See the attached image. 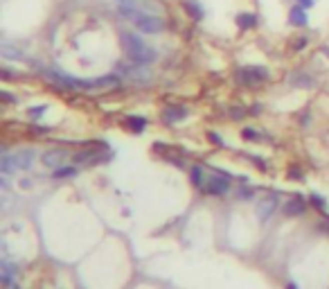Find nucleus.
I'll use <instances>...</instances> for the list:
<instances>
[{
	"instance_id": "nucleus-1",
	"label": "nucleus",
	"mask_w": 329,
	"mask_h": 289,
	"mask_svg": "<svg viewBox=\"0 0 329 289\" xmlns=\"http://www.w3.org/2000/svg\"><path fill=\"white\" fill-rule=\"evenodd\" d=\"M122 48H124L126 57L131 59L133 63H153L158 59V52L151 48V45H147L140 36L131 34V32H122Z\"/></svg>"
},
{
	"instance_id": "nucleus-2",
	"label": "nucleus",
	"mask_w": 329,
	"mask_h": 289,
	"mask_svg": "<svg viewBox=\"0 0 329 289\" xmlns=\"http://www.w3.org/2000/svg\"><path fill=\"white\" fill-rule=\"evenodd\" d=\"M120 16L129 18L138 25V30H142L144 34H160L165 30V21L153 14H144V12H138L135 7H122L120 5Z\"/></svg>"
},
{
	"instance_id": "nucleus-3",
	"label": "nucleus",
	"mask_w": 329,
	"mask_h": 289,
	"mask_svg": "<svg viewBox=\"0 0 329 289\" xmlns=\"http://www.w3.org/2000/svg\"><path fill=\"white\" fill-rule=\"evenodd\" d=\"M266 77H268V72L264 68H243V70H239V79L243 84H257V81H264Z\"/></svg>"
},
{
	"instance_id": "nucleus-4",
	"label": "nucleus",
	"mask_w": 329,
	"mask_h": 289,
	"mask_svg": "<svg viewBox=\"0 0 329 289\" xmlns=\"http://www.w3.org/2000/svg\"><path fill=\"white\" fill-rule=\"evenodd\" d=\"M122 75L129 77V79H138V81H147L149 79V72L144 70L142 63H135V66H120Z\"/></svg>"
},
{
	"instance_id": "nucleus-5",
	"label": "nucleus",
	"mask_w": 329,
	"mask_h": 289,
	"mask_svg": "<svg viewBox=\"0 0 329 289\" xmlns=\"http://www.w3.org/2000/svg\"><path fill=\"white\" fill-rule=\"evenodd\" d=\"M277 208V199L275 197H264L257 201V215H259V219H268L270 215H273V210Z\"/></svg>"
},
{
	"instance_id": "nucleus-6",
	"label": "nucleus",
	"mask_w": 329,
	"mask_h": 289,
	"mask_svg": "<svg viewBox=\"0 0 329 289\" xmlns=\"http://www.w3.org/2000/svg\"><path fill=\"white\" fill-rule=\"evenodd\" d=\"M66 158H68V152H63V149H50V152L43 154V163L48 167H61Z\"/></svg>"
},
{
	"instance_id": "nucleus-7",
	"label": "nucleus",
	"mask_w": 329,
	"mask_h": 289,
	"mask_svg": "<svg viewBox=\"0 0 329 289\" xmlns=\"http://www.w3.org/2000/svg\"><path fill=\"white\" fill-rule=\"evenodd\" d=\"M34 152L30 149H21V152L14 154V163H16V170H30L34 165Z\"/></svg>"
},
{
	"instance_id": "nucleus-8",
	"label": "nucleus",
	"mask_w": 329,
	"mask_h": 289,
	"mask_svg": "<svg viewBox=\"0 0 329 289\" xmlns=\"http://www.w3.org/2000/svg\"><path fill=\"white\" fill-rule=\"evenodd\" d=\"M228 188H230V183L225 176H212V179L207 181V192L210 194H225Z\"/></svg>"
},
{
	"instance_id": "nucleus-9",
	"label": "nucleus",
	"mask_w": 329,
	"mask_h": 289,
	"mask_svg": "<svg viewBox=\"0 0 329 289\" xmlns=\"http://www.w3.org/2000/svg\"><path fill=\"white\" fill-rule=\"evenodd\" d=\"M288 18H291V23L293 25H297V27H304L306 23H309V18H306V9L300 7V5H293L291 12H288Z\"/></svg>"
},
{
	"instance_id": "nucleus-10",
	"label": "nucleus",
	"mask_w": 329,
	"mask_h": 289,
	"mask_svg": "<svg viewBox=\"0 0 329 289\" xmlns=\"http://www.w3.org/2000/svg\"><path fill=\"white\" fill-rule=\"evenodd\" d=\"M304 210H306V206L302 199H291V201L284 206V212H286L288 217H300V215H304Z\"/></svg>"
},
{
	"instance_id": "nucleus-11",
	"label": "nucleus",
	"mask_w": 329,
	"mask_h": 289,
	"mask_svg": "<svg viewBox=\"0 0 329 289\" xmlns=\"http://www.w3.org/2000/svg\"><path fill=\"white\" fill-rule=\"evenodd\" d=\"M183 9L189 14V16L194 18V21H201L203 18V7H201V3L198 0H183Z\"/></svg>"
},
{
	"instance_id": "nucleus-12",
	"label": "nucleus",
	"mask_w": 329,
	"mask_h": 289,
	"mask_svg": "<svg viewBox=\"0 0 329 289\" xmlns=\"http://www.w3.org/2000/svg\"><path fill=\"white\" fill-rule=\"evenodd\" d=\"M126 126H129L133 133H142L144 126H147V120L140 117V115H129V117H126Z\"/></svg>"
},
{
	"instance_id": "nucleus-13",
	"label": "nucleus",
	"mask_w": 329,
	"mask_h": 289,
	"mask_svg": "<svg viewBox=\"0 0 329 289\" xmlns=\"http://www.w3.org/2000/svg\"><path fill=\"white\" fill-rule=\"evenodd\" d=\"M185 115H187V108H183V106H169V108H165V120L167 122L183 120Z\"/></svg>"
},
{
	"instance_id": "nucleus-14",
	"label": "nucleus",
	"mask_w": 329,
	"mask_h": 289,
	"mask_svg": "<svg viewBox=\"0 0 329 289\" xmlns=\"http://www.w3.org/2000/svg\"><path fill=\"white\" fill-rule=\"evenodd\" d=\"M237 25L241 27V30H252V27H257V16L255 14H239Z\"/></svg>"
},
{
	"instance_id": "nucleus-15",
	"label": "nucleus",
	"mask_w": 329,
	"mask_h": 289,
	"mask_svg": "<svg viewBox=\"0 0 329 289\" xmlns=\"http://www.w3.org/2000/svg\"><path fill=\"white\" fill-rule=\"evenodd\" d=\"M0 271H3V284H5V287H9V284H12V280H14V273H16V271H14V266L9 264L7 260H3V262H0Z\"/></svg>"
},
{
	"instance_id": "nucleus-16",
	"label": "nucleus",
	"mask_w": 329,
	"mask_h": 289,
	"mask_svg": "<svg viewBox=\"0 0 329 289\" xmlns=\"http://www.w3.org/2000/svg\"><path fill=\"white\" fill-rule=\"evenodd\" d=\"M0 170H3L5 176H9L14 170H16V163H14V156H9V154H3V158H0Z\"/></svg>"
},
{
	"instance_id": "nucleus-17",
	"label": "nucleus",
	"mask_w": 329,
	"mask_h": 289,
	"mask_svg": "<svg viewBox=\"0 0 329 289\" xmlns=\"http://www.w3.org/2000/svg\"><path fill=\"white\" fill-rule=\"evenodd\" d=\"M0 52H3V57H5V59H21V57H23V54L18 52V50H14L9 43H5L3 48H0Z\"/></svg>"
},
{
	"instance_id": "nucleus-18",
	"label": "nucleus",
	"mask_w": 329,
	"mask_h": 289,
	"mask_svg": "<svg viewBox=\"0 0 329 289\" xmlns=\"http://www.w3.org/2000/svg\"><path fill=\"white\" fill-rule=\"evenodd\" d=\"M77 170L75 167H57L54 170V179H66V176H75Z\"/></svg>"
},
{
	"instance_id": "nucleus-19",
	"label": "nucleus",
	"mask_w": 329,
	"mask_h": 289,
	"mask_svg": "<svg viewBox=\"0 0 329 289\" xmlns=\"http://www.w3.org/2000/svg\"><path fill=\"white\" fill-rule=\"evenodd\" d=\"M45 111H48V106H45V104H41V106H32L30 111H27V115H30L32 120H39V117L43 115Z\"/></svg>"
},
{
	"instance_id": "nucleus-20",
	"label": "nucleus",
	"mask_w": 329,
	"mask_h": 289,
	"mask_svg": "<svg viewBox=\"0 0 329 289\" xmlns=\"http://www.w3.org/2000/svg\"><path fill=\"white\" fill-rule=\"evenodd\" d=\"M293 84H295V86H313V79H311L309 75H295Z\"/></svg>"
},
{
	"instance_id": "nucleus-21",
	"label": "nucleus",
	"mask_w": 329,
	"mask_h": 289,
	"mask_svg": "<svg viewBox=\"0 0 329 289\" xmlns=\"http://www.w3.org/2000/svg\"><path fill=\"white\" fill-rule=\"evenodd\" d=\"M192 183L198 185V188L203 185V172H201V167H192Z\"/></svg>"
},
{
	"instance_id": "nucleus-22",
	"label": "nucleus",
	"mask_w": 329,
	"mask_h": 289,
	"mask_svg": "<svg viewBox=\"0 0 329 289\" xmlns=\"http://www.w3.org/2000/svg\"><path fill=\"white\" fill-rule=\"evenodd\" d=\"M241 135H243L246 140H257V138H259V133H257L255 129H243V131H241Z\"/></svg>"
},
{
	"instance_id": "nucleus-23",
	"label": "nucleus",
	"mask_w": 329,
	"mask_h": 289,
	"mask_svg": "<svg viewBox=\"0 0 329 289\" xmlns=\"http://www.w3.org/2000/svg\"><path fill=\"white\" fill-rule=\"evenodd\" d=\"M117 3H120L122 7H135V5H138V0H117Z\"/></svg>"
},
{
	"instance_id": "nucleus-24",
	"label": "nucleus",
	"mask_w": 329,
	"mask_h": 289,
	"mask_svg": "<svg viewBox=\"0 0 329 289\" xmlns=\"http://www.w3.org/2000/svg\"><path fill=\"white\" fill-rule=\"evenodd\" d=\"M311 201H313V203H315V206H318V208H324V201H322V199L318 197V194H313V197H311Z\"/></svg>"
},
{
	"instance_id": "nucleus-25",
	"label": "nucleus",
	"mask_w": 329,
	"mask_h": 289,
	"mask_svg": "<svg viewBox=\"0 0 329 289\" xmlns=\"http://www.w3.org/2000/svg\"><path fill=\"white\" fill-rule=\"evenodd\" d=\"M297 5L304 7V9H309V7H313V0H297Z\"/></svg>"
},
{
	"instance_id": "nucleus-26",
	"label": "nucleus",
	"mask_w": 329,
	"mask_h": 289,
	"mask_svg": "<svg viewBox=\"0 0 329 289\" xmlns=\"http://www.w3.org/2000/svg\"><path fill=\"white\" fill-rule=\"evenodd\" d=\"M210 140H212V142H216V144H219V147H221V144H223V140H221L216 133H210Z\"/></svg>"
},
{
	"instance_id": "nucleus-27",
	"label": "nucleus",
	"mask_w": 329,
	"mask_h": 289,
	"mask_svg": "<svg viewBox=\"0 0 329 289\" xmlns=\"http://www.w3.org/2000/svg\"><path fill=\"white\" fill-rule=\"evenodd\" d=\"M304 43H306V39H297V43H295V48L300 50V48H304Z\"/></svg>"
},
{
	"instance_id": "nucleus-28",
	"label": "nucleus",
	"mask_w": 329,
	"mask_h": 289,
	"mask_svg": "<svg viewBox=\"0 0 329 289\" xmlns=\"http://www.w3.org/2000/svg\"><path fill=\"white\" fill-rule=\"evenodd\" d=\"M286 289H297V287H295V284H293V282H291V284H288V287H286Z\"/></svg>"
}]
</instances>
